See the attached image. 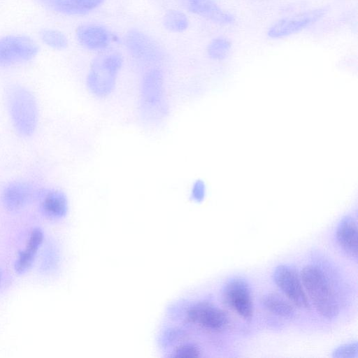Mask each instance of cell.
Wrapping results in <instances>:
<instances>
[{
	"label": "cell",
	"instance_id": "obj_1",
	"mask_svg": "<svg viewBox=\"0 0 358 358\" xmlns=\"http://www.w3.org/2000/svg\"><path fill=\"white\" fill-rule=\"evenodd\" d=\"M300 277L308 298L320 315L329 320L336 317L338 302L322 269L315 265H307L301 270Z\"/></svg>",
	"mask_w": 358,
	"mask_h": 358
},
{
	"label": "cell",
	"instance_id": "obj_2",
	"mask_svg": "<svg viewBox=\"0 0 358 358\" xmlns=\"http://www.w3.org/2000/svg\"><path fill=\"white\" fill-rule=\"evenodd\" d=\"M139 94L141 115L144 120L155 123L167 115L164 76L160 69L152 68L143 74Z\"/></svg>",
	"mask_w": 358,
	"mask_h": 358
},
{
	"label": "cell",
	"instance_id": "obj_3",
	"mask_svg": "<svg viewBox=\"0 0 358 358\" xmlns=\"http://www.w3.org/2000/svg\"><path fill=\"white\" fill-rule=\"evenodd\" d=\"M122 65V56L117 52L104 53L94 58L86 77L90 92L101 99L110 96L115 88Z\"/></svg>",
	"mask_w": 358,
	"mask_h": 358
},
{
	"label": "cell",
	"instance_id": "obj_4",
	"mask_svg": "<svg viewBox=\"0 0 358 358\" xmlns=\"http://www.w3.org/2000/svg\"><path fill=\"white\" fill-rule=\"evenodd\" d=\"M7 105L15 130L23 136H31L38 123V106L27 88L15 85L7 92Z\"/></svg>",
	"mask_w": 358,
	"mask_h": 358
},
{
	"label": "cell",
	"instance_id": "obj_5",
	"mask_svg": "<svg viewBox=\"0 0 358 358\" xmlns=\"http://www.w3.org/2000/svg\"><path fill=\"white\" fill-rule=\"evenodd\" d=\"M327 12V8L317 7L279 18L268 26L266 36L272 40H280L294 36L321 21Z\"/></svg>",
	"mask_w": 358,
	"mask_h": 358
},
{
	"label": "cell",
	"instance_id": "obj_6",
	"mask_svg": "<svg viewBox=\"0 0 358 358\" xmlns=\"http://www.w3.org/2000/svg\"><path fill=\"white\" fill-rule=\"evenodd\" d=\"M38 52L37 43L24 35H8L0 38V66H11L29 62Z\"/></svg>",
	"mask_w": 358,
	"mask_h": 358
},
{
	"label": "cell",
	"instance_id": "obj_7",
	"mask_svg": "<svg viewBox=\"0 0 358 358\" xmlns=\"http://www.w3.org/2000/svg\"><path fill=\"white\" fill-rule=\"evenodd\" d=\"M224 303L245 320L252 318L254 305L251 289L248 282L240 277L230 279L222 290Z\"/></svg>",
	"mask_w": 358,
	"mask_h": 358
},
{
	"label": "cell",
	"instance_id": "obj_8",
	"mask_svg": "<svg viewBox=\"0 0 358 358\" xmlns=\"http://www.w3.org/2000/svg\"><path fill=\"white\" fill-rule=\"evenodd\" d=\"M273 281L287 299L295 306L310 309V303L304 290L300 274L288 265L278 266L273 273Z\"/></svg>",
	"mask_w": 358,
	"mask_h": 358
},
{
	"label": "cell",
	"instance_id": "obj_9",
	"mask_svg": "<svg viewBox=\"0 0 358 358\" xmlns=\"http://www.w3.org/2000/svg\"><path fill=\"white\" fill-rule=\"evenodd\" d=\"M186 317L190 323L211 331H222L229 324L227 313L208 301H200L189 306Z\"/></svg>",
	"mask_w": 358,
	"mask_h": 358
},
{
	"label": "cell",
	"instance_id": "obj_10",
	"mask_svg": "<svg viewBox=\"0 0 358 358\" xmlns=\"http://www.w3.org/2000/svg\"><path fill=\"white\" fill-rule=\"evenodd\" d=\"M124 44L129 53L141 61L156 62L163 56L158 43L148 34L136 29H131L127 32Z\"/></svg>",
	"mask_w": 358,
	"mask_h": 358
},
{
	"label": "cell",
	"instance_id": "obj_11",
	"mask_svg": "<svg viewBox=\"0 0 358 358\" xmlns=\"http://www.w3.org/2000/svg\"><path fill=\"white\" fill-rule=\"evenodd\" d=\"M183 4L192 13L216 24L229 26L236 22L234 15L215 0H183Z\"/></svg>",
	"mask_w": 358,
	"mask_h": 358
},
{
	"label": "cell",
	"instance_id": "obj_12",
	"mask_svg": "<svg viewBox=\"0 0 358 358\" xmlns=\"http://www.w3.org/2000/svg\"><path fill=\"white\" fill-rule=\"evenodd\" d=\"M76 36L83 47L92 51L105 50L115 40L114 35L107 28L92 23L80 25Z\"/></svg>",
	"mask_w": 358,
	"mask_h": 358
},
{
	"label": "cell",
	"instance_id": "obj_13",
	"mask_svg": "<svg viewBox=\"0 0 358 358\" xmlns=\"http://www.w3.org/2000/svg\"><path fill=\"white\" fill-rule=\"evenodd\" d=\"M105 0H38L43 7L65 15H84L100 6Z\"/></svg>",
	"mask_w": 358,
	"mask_h": 358
},
{
	"label": "cell",
	"instance_id": "obj_14",
	"mask_svg": "<svg viewBox=\"0 0 358 358\" xmlns=\"http://www.w3.org/2000/svg\"><path fill=\"white\" fill-rule=\"evenodd\" d=\"M336 240L342 250L349 256L357 257V224L352 215H346L339 222L336 233Z\"/></svg>",
	"mask_w": 358,
	"mask_h": 358
},
{
	"label": "cell",
	"instance_id": "obj_15",
	"mask_svg": "<svg viewBox=\"0 0 358 358\" xmlns=\"http://www.w3.org/2000/svg\"><path fill=\"white\" fill-rule=\"evenodd\" d=\"M43 240V234L41 229H35L30 233L26 247L20 252L16 261L15 268L18 273L25 272L31 266Z\"/></svg>",
	"mask_w": 358,
	"mask_h": 358
},
{
	"label": "cell",
	"instance_id": "obj_16",
	"mask_svg": "<svg viewBox=\"0 0 358 358\" xmlns=\"http://www.w3.org/2000/svg\"><path fill=\"white\" fill-rule=\"evenodd\" d=\"M32 194L31 187L22 182H13L2 193L3 203L10 209L18 208L27 202Z\"/></svg>",
	"mask_w": 358,
	"mask_h": 358
},
{
	"label": "cell",
	"instance_id": "obj_17",
	"mask_svg": "<svg viewBox=\"0 0 358 358\" xmlns=\"http://www.w3.org/2000/svg\"><path fill=\"white\" fill-rule=\"evenodd\" d=\"M41 208L49 217H62L68 210V200L65 194L57 189L49 191L42 201Z\"/></svg>",
	"mask_w": 358,
	"mask_h": 358
},
{
	"label": "cell",
	"instance_id": "obj_18",
	"mask_svg": "<svg viewBox=\"0 0 358 358\" xmlns=\"http://www.w3.org/2000/svg\"><path fill=\"white\" fill-rule=\"evenodd\" d=\"M261 302L266 310L275 315L290 317L294 314L293 304L278 294H266L262 297Z\"/></svg>",
	"mask_w": 358,
	"mask_h": 358
},
{
	"label": "cell",
	"instance_id": "obj_19",
	"mask_svg": "<svg viewBox=\"0 0 358 358\" xmlns=\"http://www.w3.org/2000/svg\"><path fill=\"white\" fill-rule=\"evenodd\" d=\"M162 24L169 31L180 33L188 28L189 21L183 12L178 10H169L163 16Z\"/></svg>",
	"mask_w": 358,
	"mask_h": 358
},
{
	"label": "cell",
	"instance_id": "obj_20",
	"mask_svg": "<svg viewBox=\"0 0 358 358\" xmlns=\"http://www.w3.org/2000/svg\"><path fill=\"white\" fill-rule=\"evenodd\" d=\"M232 48L231 40L224 36L213 38L208 44L206 52L208 57L213 60L226 59Z\"/></svg>",
	"mask_w": 358,
	"mask_h": 358
},
{
	"label": "cell",
	"instance_id": "obj_21",
	"mask_svg": "<svg viewBox=\"0 0 358 358\" xmlns=\"http://www.w3.org/2000/svg\"><path fill=\"white\" fill-rule=\"evenodd\" d=\"M41 41L49 48L62 50L68 47L69 41L66 35L55 29H43L40 31Z\"/></svg>",
	"mask_w": 358,
	"mask_h": 358
},
{
	"label": "cell",
	"instance_id": "obj_22",
	"mask_svg": "<svg viewBox=\"0 0 358 358\" xmlns=\"http://www.w3.org/2000/svg\"><path fill=\"white\" fill-rule=\"evenodd\" d=\"M357 355V343L343 345L335 350L333 356L336 357H354Z\"/></svg>",
	"mask_w": 358,
	"mask_h": 358
},
{
	"label": "cell",
	"instance_id": "obj_23",
	"mask_svg": "<svg viewBox=\"0 0 358 358\" xmlns=\"http://www.w3.org/2000/svg\"><path fill=\"white\" fill-rule=\"evenodd\" d=\"M206 193V183L201 180H195L190 189V196L195 201H202Z\"/></svg>",
	"mask_w": 358,
	"mask_h": 358
}]
</instances>
